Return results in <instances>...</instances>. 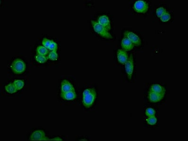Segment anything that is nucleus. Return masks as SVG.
<instances>
[{"mask_svg":"<svg viewBox=\"0 0 188 141\" xmlns=\"http://www.w3.org/2000/svg\"><path fill=\"white\" fill-rule=\"evenodd\" d=\"M97 97L96 91L94 88L85 89L83 93V104L86 108H89L92 106Z\"/></svg>","mask_w":188,"mask_h":141,"instance_id":"1","label":"nucleus"},{"mask_svg":"<svg viewBox=\"0 0 188 141\" xmlns=\"http://www.w3.org/2000/svg\"><path fill=\"white\" fill-rule=\"evenodd\" d=\"M11 68L12 71L15 74H22L25 71L26 65L22 60L17 58L12 62Z\"/></svg>","mask_w":188,"mask_h":141,"instance_id":"2","label":"nucleus"},{"mask_svg":"<svg viewBox=\"0 0 188 141\" xmlns=\"http://www.w3.org/2000/svg\"><path fill=\"white\" fill-rule=\"evenodd\" d=\"M91 24L94 30L97 34H99L101 36L106 38V39H112L113 38L112 35L98 23L91 20Z\"/></svg>","mask_w":188,"mask_h":141,"instance_id":"3","label":"nucleus"},{"mask_svg":"<svg viewBox=\"0 0 188 141\" xmlns=\"http://www.w3.org/2000/svg\"><path fill=\"white\" fill-rule=\"evenodd\" d=\"M133 9L136 12L145 13L149 9L148 4L144 1H137L134 3Z\"/></svg>","mask_w":188,"mask_h":141,"instance_id":"4","label":"nucleus"},{"mask_svg":"<svg viewBox=\"0 0 188 141\" xmlns=\"http://www.w3.org/2000/svg\"><path fill=\"white\" fill-rule=\"evenodd\" d=\"M123 35L124 37L127 38L129 40H130L135 46H138L141 45L142 41L139 37L132 32L125 31Z\"/></svg>","mask_w":188,"mask_h":141,"instance_id":"5","label":"nucleus"},{"mask_svg":"<svg viewBox=\"0 0 188 141\" xmlns=\"http://www.w3.org/2000/svg\"><path fill=\"white\" fill-rule=\"evenodd\" d=\"M45 132L42 130H37L33 132L30 140L31 141H44L48 140L47 139Z\"/></svg>","mask_w":188,"mask_h":141,"instance_id":"6","label":"nucleus"},{"mask_svg":"<svg viewBox=\"0 0 188 141\" xmlns=\"http://www.w3.org/2000/svg\"><path fill=\"white\" fill-rule=\"evenodd\" d=\"M125 70L129 79H130L133 74L134 69V61L132 55H130L127 62L125 63Z\"/></svg>","mask_w":188,"mask_h":141,"instance_id":"7","label":"nucleus"},{"mask_svg":"<svg viewBox=\"0 0 188 141\" xmlns=\"http://www.w3.org/2000/svg\"><path fill=\"white\" fill-rule=\"evenodd\" d=\"M98 23L102 25L107 31L111 29V24L108 17L106 15H102L99 17Z\"/></svg>","mask_w":188,"mask_h":141,"instance_id":"8","label":"nucleus"},{"mask_svg":"<svg viewBox=\"0 0 188 141\" xmlns=\"http://www.w3.org/2000/svg\"><path fill=\"white\" fill-rule=\"evenodd\" d=\"M61 91V93H65L73 91H75V89L73 85L69 81L66 80H64L62 82Z\"/></svg>","mask_w":188,"mask_h":141,"instance_id":"9","label":"nucleus"},{"mask_svg":"<svg viewBox=\"0 0 188 141\" xmlns=\"http://www.w3.org/2000/svg\"><path fill=\"white\" fill-rule=\"evenodd\" d=\"M121 46L122 50L126 51H130L132 50L135 45L128 38L124 37L122 39V41Z\"/></svg>","mask_w":188,"mask_h":141,"instance_id":"10","label":"nucleus"},{"mask_svg":"<svg viewBox=\"0 0 188 141\" xmlns=\"http://www.w3.org/2000/svg\"><path fill=\"white\" fill-rule=\"evenodd\" d=\"M128 55L126 51L123 50H119L117 52V58L119 63L125 64L128 59Z\"/></svg>","mask_w":188,"mask_h":141,"instance_id":"11","label":"nucleus"},{"mask_svg":"<svg viewBox=\"0 0 188 141\" xmlns=\"http://www.w3.org/2000/svg\"><path fill=\"white\" fill-rule=\"evenodd\" d=\"M164 95L150 91L149 92V98L150 101L152 102H159L164 98Z\"/></svg>","mask_w":188,"mask_h":141,"instance_id":"12","label":"nucleus"},{"mask_svg":"<svg viewBox=\"0 0 188 141\" xmlns=\"http://www.w3.org/2000/svg\"><path fill=\"white\" fill-rule=\"evenodd\" d=\"M61 97L65 100H73L76 98L77 95L75 91L61 93Z\"/></svg>","mask_w":188,"mask_h":141,"instance_id":"13","label":"nucleus"},{"mask_svg":"<svg viewBox=\"0 0 188 141\" xmlns=\"http://www.w3.org/2000/svg\"><path fill=\"white\" fill-rule=\"evenodd\" d=\"M150 91L154 92L157 93L159 94L164 95L166 93V89L165 87L159 84H153L152 85Z\"/></svg>","mask_w":188,"mask_h":141,"instance_id":"14","label":"nucleus"},{"mask_svg":"<svg viewBox=\"0 0 188 141\" xmlns=\"http://www.w3.org/2000/svg\"><path fill=\"white\" fill-rule=\"evenodd\" d=\"M12 83L18 91L22 89L24 87V81L22 80H16Z\"/></svg>","mask_w":188,"mask_h":141,"instance_id":"15","label":"nucleus"},{"mask_svg":"<svg viewBox=\"0 0 188 141\" xmlns=\"http://www.w3.org/2000/svg\"><path fill=\"white\" fill-rule=\"evenodd\" d=\"M37 52L38 55L46 56L49 53L48 49L43 46H39L37 48Z\"/></svg>","mask_w":188,"mask_h":141,"instance_id":"16","label":"nucleus"},{"mask_svg":"<svg viewBox=\"0 0 188 141\" xmlns=\"http://www.w3.org/2000/svg\"><path fill=\"white\" fill-rule=\"evenodd\" d=\"M5 89L7 92L9 94H11L17 92L18 91L13 85V83H9V84L5 86Z\"/></svg>","mask_w":188,"mask_h":141,"instance_id":"17","label":"nucleus"},{"mask_svg":"<svg viewBox=\"0 0 188 141\" xmlns=\"http://www.w3.org/2000/svg\"><path fill=\"white\" fill-rule=\"evenodd\" d=\"M58 55L56 51H51L48 54L47 58L52 61H56L58 59Z\"/></svg>","mask_w":188,"mask_h":141,"instance_id":"18","label":"nucleus"},{"mask_svg":"<svg viewBox=\"0 0 188 141\" xmlns=\"http://www.w3.org/2000/svg\"><path fill=\"white\" fill-rule=\"evenodd\" d=\"M48 58L46 56H42V55H37L36 56V60L37 62L39 63L43 64V63H46L47 60H48Z\"/></svg>","mask_w":188,"mask_h":141,"instance_id":"19","label":"nucleus"},{"mask_svg":"<svg viewBox=\"0 0 188 141\" xmlns=\"http://www.w3.org/2000/svg\"><path fill=\"white\" fill-rule=\"evenodd\" d=\"M167 11L166 9L164 8L161 7L159 8L156 10V14H157V16L160 18L161 17L163 16L164 14L166 13Z\"/></svg>","mask_w":188,"mask_h":141,"instance_id":"20","label":"nucleus"},{"mask_svg":"<svg viewBox=\"0 0 188 141\" xmlns=\"http://www.w3.org/2000/svg\"><path fill=\"white\" fill-rule=\"evenodd\" d=\"M161 20L164 22L168 21L171 19V15L169 12H167L163 16L160 17Z\"/></svg>","mask_w":188,"mask_h":141,"instance_id":"21","label":"nucleus"},{"mask_svg":"<svg viewBox=\"0 0 188 141\" xmlns=\"http://www.w3.org/2000/svg\"><path fill=\"white\" fill-rule=\"evenodd\" d=\"M146 121L148 124L153 125L157 123V119L155 116H150V117H149V118L146 120Z\"/></svg>","mask_w":188,"mask_h":141,"instance_id":"22","label":"nucleus"},{"mask_svg":"<svg viewBox=\"0 0 188 141\" xmlns=\"http://www.w3.org/2000/svg\"><path fill=\"white\" fill-rule=\"evenodd\" d=\"M156 114V112L153 109L149 108L146 110V115L147 117H150V116H154Z\"/></svg>","mask_w":188,"mask_h":141,"instance_id":"23","label":"nucleus"},{"mask_svg":"<svg viewBox=\"0 0 188 141\" xmlns=\"http://www.w3.org/2000/svg\"><path fill=\"white\" fill-rule=\"evenodd\" d=\"M48 49L51 51H57V49H58L57 44L52 40Z\"/></svg>","mask_w":188,"mask_h":141,"instance_id":"24","label":"nucleus"},{"mask_svg":"<svg viewBox=\"0 0 188 141\" xmlns=\"http://www.w3.org/2000/svg\"><path fill=\"white\" fill-rule=\"evenodd\" d=\"M52 41V40H49V39L45 38L42 41V44H43V46L46 47L47 49H48Z\"/></svg>","mask_w":188,"mask_h":141,"instance_id":"25","label":"nucleus"},{"mask_svg":"<svg viewBox=\"0 0 188 141\" xmlns=\"http://www.w3.org/2000/svg\"><path fill=\"white\" fill-rule=\"evenodd\" d=\"M50 140H54V141H56V140H58V141H62V140L61 139V138H60V137H55V138L51 139Z\"/></svg>","mask_w":188,"mask_h":141,"instance_id":"26","label":"nucleus"}]
</instances>
